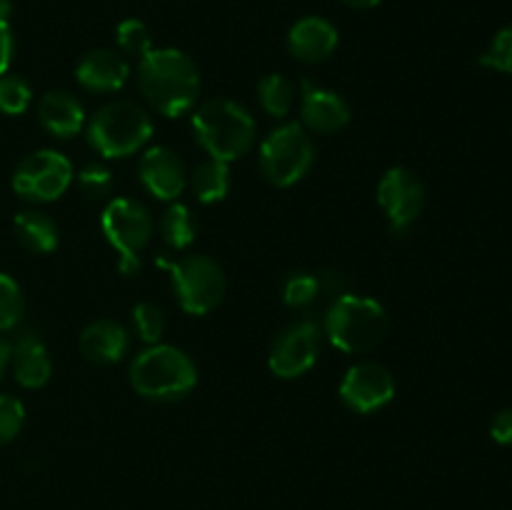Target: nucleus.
Here are the masks:
<instances>
[{
  "mask_svg": "<svg viewBox=\"0 0 512 510\" xmlns=\"http://www.w3.org/2000/svg\"><path fill=\"white\" fill-rule=\"evenodd\" d=\"M10 365H13L15 380L30 390L43 388L50 380V373H53L48 348H45V343L35 333L20 335L13 353H10Z\"/></svg>",
  "mask_w": 512,
  "mask_h": 510,
  "instance_id": "obj_19",
  "label": "nucleus"
},
{
  "mask_svg": "<svg viewBox=\"0 0 512 510\" xmlns=\"http://www.w3.org/2000/svg\"><path fill=\"white\" fill-rule=\"evenodd\" d=\"M13 53H15V40H13V33H10V25L5 23V20H0V75L8 73Z\"/></svg>",
  "mask_w": 512,
  "mask_h": 510,
  "instance_id": "obj_33",
  "label": "nucleus"
},
{
  "mask_svg": "<svg viewBox=\"0 0 512 510\" xmlns=\"http://www.w3.org/2000/svg\"><path fill=\"white\" fill-rule=\"evenodd\" d=\"M138 88L165 118L188 113L200 95V70L178 48H153L138 60Z\"/></svg>",
  "mask_w": 512,
  "mask_h": 510,
  "instance_id": "obj_1",
  "label": "nucleus"
},
{
  "mask_svg": "<svg viewBox=\"0 0 512 510\" xmlns=\"http://www.w3.org/2000/svg\"><path fill=\"white\" fill-rule=\"evenodd\" d=\"M490 438L498 445H512V408H503L490 420Z\"/></svg>",
  "mask_w": 512,
  "mask_h": 510,
  "instance_id": "obj_32",
  "label": "nucleus"
},
{
  "mask_svg": "<svg viewBox=\"0 0 512 510\" xmlns=\"http://www.w3.org/2000/svg\"><path fill=\"white\" fill-rule=\"evenodd\" d=\"M320 353V325L315 320H298L275 335L268 353L270 373L290 380L300 378L315 365Z\"/></svg>",
  "mask_w": 512,
  "mask_h": 510,
  "instance_id": "obj_10",
  "label": "nucleus"
},
{
  "mask_svg": "<svg viewBox=\"0 0 512 510\" xmlns=\"http://www.w3.org/2000/svg\"><path fill=\"white\" fill-rule=\"evenodd\" d=\"M340 398L355 413H375L395 398V378L380 363H355L340 383Z\"/></svg>",
  "mask_w": 512,
  "mask_h": 510,
  "instance_id": "obj_12",
  "label": "nucleus"
},
{
  "mask_svg": "<svg viewBox=\"0 0 512 510\" xmlns=\"http://www.w3.org/2000/svg\"><path fill=\"white\" fill-rule=\"evenodd\" d=\"M193 133L210 158L230 163L253 148L255 120L240 103L215 98L200 105L193 115Z\"/></svg>",
  "mask_w": 512,
  "mask_h": 510,
  "instance_id": "obj_3",
  "label": "nucleus"
},
{
  "mask_svg": "<svg viewBox=\"0 0 512 510\" xmlns=\"http://www.w3.org/2000/svg\"><path fill=\"white\" fill-rule=\"evenodd\" d=\"M25 423V408L13 395L0 393V445L18 438Z\"/></svg>",
  "mask_w": 512,
  "mask_h": 510,
  "instance_id": "obj_30",
  "label": "nucleus"
},
{
  "mask_svg": "<svg viewBox=\"0 0 512 510\" xmlns=\"http://www.w3.org/2000/svg\"><path fill=\"white\" fill-rule=\"evenodd\" d=\"M130 385L143 398L173 403L198 385V368L180 348L155 343L130 365Z\"/></svg>",
  "mask_w": 512,
  "mask_h": 510,
  "instance_id": "obj_2",
  "label": "nucleus"
},
{
  "mask_svg": "<svg viewBox=\"0 0 512 510\" xmlns=\"http://www.w3.org/2000/svg\"><path fill=\"white\" fill-rule=\"evenodd\" d=\"M480 65L490 70H498V73L512 75V25L495 33V38L490 40L485 53L480 55Z\"/></svg>",
  "mask_w": 512,
  "mask_h": 510,
  "instance_id": "obj_29",
  "label": "nucleus"
},
{
  "mask_svg": "<svg viewBox=\"0 0 512 510\" xmlns=\"http://www.w3.org/2000/svg\"><path fill=\"white\" fill-rule=\"evenodd\" d=\"M33 90L20 75H0V113L20 115L28 110Z\"/></svg>",
  "mask_w": 512,
  "mask_h": 510,
  "instance_id": "obj_28",
  "label": "nucleus"
},
{
  "mask_svg": "<svg viewBox=\"0 0 512 510\" xmlns=\"http://www.w3.org/2000/svg\"><path fill=\"white\" fill-rule=\"evenodd\" d=\"M160 235H163L165 245L173 250H185L195 240V233H198V223H195L193 213H190L188 205L173 203L165 208V213L160 215Z\"/></svg>",
  "mask_w": 512,
  "mask_h": 510,
  "instance_id": "obj_22",
  "label": "nucleus"
},
{
  "mask_svg": "<svg viewBox=\"0 0 512 510\" xmlns=\"http://www.w3.org/2000/svg\"><path fill=\"white\" fill-rule=\"evenodd\" d=\"M165 313L163 308H158L155 303H138L133 308V325H135V333H138V338L143 340V343L148 345H155L160 338H163L165 333Z\"/></svg>",
  "mask_w": 512,
  "mask_h": 510,
  "instance_id": "obj_27",
  "label": "nucleus"
},
{
  "mask_svg": "<svg viewBox=\"0 0 512 510\" xmlns=\"http://www.w3.org/2000/svg\"><path fill=\"white\" fill-rule=\"evenodd\" d=\"M15 235L30 253H50L58 248V225L43 210H23L15 215Z\"/></svg>",
  "mask_w": 512,
  "mask_h": 510,
  "instance_id": "obj_20",
  "label": "nucleus"
},
{
  "mask_svg": "<svg viewBox=\"0 0 512 510\" xmlns=\"http://www.w3.org/2000/svg\"><path fill=\"white\" fill-rule=\"evenodd\" d=\"M73 183V165L58 150H38L25 155L13 173L15 193L35 203L58 200Z\"/></svg>",
  "mask_w": 512,
  "mask_h": 510,
  "instance_id": "obj_9",
  "label": "nucleus"
},
{
  "mask_svg": "<svg viewBox=\"0 0 512 510\" xmlns=\"http://www.w3.org/2000/svg\"><path fill=\"white\" fill-rule=\"evenodd\" d=\"M378 203L395 235L408 233L425 208V185L413 170L390 168L378 183Z\"/></svg>",
  "mask_w": 512,
  "mask_h": 510,
  "instance_id": "obj_11",
  "label": "nucleus"
},
{
  "mask_svg": "<svg viewBox=\"0 0 512 510\" xmlns=\"http://www.w3.org/2000/svg\"><path fill=\"white\" fill-rule=\"evenodd\" d=\"M190 188H193L195 198L205 205L223 200L230 190L228 163L218 158H208L195 165V170L190 173Z\"/></svg>",
  "mask_w": 512,
  "mask_h": 510,
  "instance_id": "obj_21",
  "label": "nucleus"
},
{
  "mask_svg": "<svg viewBox=\"0 0 512 510\" xmlns=\"http://www.w3.org/2000/svg\"><path fill=\"white\" fill-rule=\"evenodd\" d=\"M78 188L90 200H100L105 195H110V190H113V175H110V170L105 165L90 163L78 173Z\"/></svg>",
  "mask_w": 512,
  "mask_h": 510,
  "instance_id": "obj_31",
  "label": "nucleus"
},
{
  "mask_svg": "<svg viewBox=\"0 0 512 510\" xmlns=\"http://www.w3.org/2000/svg\"><path fill=\"white\" fill-rule=\"evenodd\" d=\"M258 100L273 118H285L295 103V85L285 75L270 73L258 83Z\"/></svg>",
  "mask_w": 512,
  "mask_h": 510,
  "instance_id": "obj_23",
  "label": "nucleus"
},
{
  "mask_svg": "<svg viewBox=\"0 0 512 510\" xmlns=\"http://www.w3.org/2000/svg\"><path fill=\"white\" fill-rule=\"evenodd\" d=\"M153 135V120L133 100L103 105L88 123V140L103 158H128Z\"/></svg>",
  "mask_w": 512,
  "mask_h": 510,
  "instance_id": "obj_5",
  "label": "nucleus"
},
{
  "mask_svg": "<svg viewBox=\"0 0 512 510\" xmlns=\"http://www.w3.org/2000/svg\"><path fill=\"white\" fill-rule=\"evenodd\" d=\"M10 353H13V345H10L8 340L0 338V380H3L5 370H8L10 365Z\"/></svg>",
  "mask_w": 512,
  "mask_h": 510,
  "instance_id": "obj_34",
  "label": "nucleus"
},
{
  "mask_svg": "<svg viewBox=\"0 0 512 510\" xmlns=\"http://www.w3.org/2000/svg\"><path fill=\"white\" fill-rule=\"evenodd\" d=\"M25 310V298L20 285L10 275L0 273V333L13 330Z\"/></svg>",
  "mask_w": 512,
  "mask_h": 510,
  "instance_id": "obj_26",
  "label": "nucleus"
},
{
  "mask_svg": "<svg viewBox=\"0 0 512 510\" xmlns=\"http://www.w3.org/2000/svg\"><path fill=\"white\" fill-rule=\"evenodd\" d=\"M10 13H13V5H10V0H0V20H5V23H8Z\"/></svg>",
  "mask_w": 512,
  "mask_h": 510,
  "instance_id": "obj_36",
  "label": "nucleus"
},
{
  "mask_svg": "<svg viewBox=\"0 0 512 510\" xmlns=\"http://www.w3.org/2000/svg\"><path fill=\"white\" fill-rule=\"evenodd\" d=\"M158 265L170 268L175 295L180 308L188 315H205L220 305L225 295V273L208 255H185V258L158 260Z\"/></svg>",
  "mask_w": 512,
  "mask_h": 510,
  "instance_id": "obj_8",
  "label": "nucleus"
},
{
  "mask_svg": "<svg viewBox=\"0 0 512 510\" xmlns=\"http://www.w3.org/2000/svg\"><path fill=\"white\" fill-rule=\"evenodd\" d=\"M80 353L95 365H113L118 360H123V355L128 353V330L123 328L115 320H95L88 328L80 333Z\"/></svg>",
  "mask_w": 512,
  "mask_h": 510,
  "instance_id": "obj_17",
  "label": "nucleus"
},
{
  "mask_svg": "<svg viewBox=\"0 0 512 510\" xmlns=\"http://www.w3.org/2000/svg\"><path fill=\"white\" fill-rule=\"evenodd\" d=\"M340 3H345L348 8H355V10H368V8H375V5H380L383 0H340Z\"/></svg>",
  "mask_w": 512,
  "mask_h": 510,
  "instance_id": "obj_35",
  "label": "nucleus"
},
{
  "mask_svg": "<svg viewBox=\"0 0 512 510\" xmlns=\"http://www.w3.org/2000/svg\"><path fill=\"white\" fill-rule=\"evenodd\" d=\"M338 28L320 15H305L290 28L288 50L300 63H323L338 48Z\"/></svg>",
  "mask_w": 512,
  "mask_h": 510,
  "instance_id": "obj_15",
  "label": "nucleus"
},
{
  "mask_svg": "<svg viewBox=\"0 0 512 510\" xmlns=\"http://www.w3.org/2000/svg\"><path fill=\"white\" fill-rule=\"evenodd\" d=\"M388 310L375 298L343 293L330 303L325 335L343 353H368L388 333Z\"/></svg>",
  "mask_w": 512,
  "mask_h": 510,
  "instance_id": "obj_4",
  "label": "nucleus"
},
{
  "mask_svg": "<svg viewBox=\"0 0 512 510\" xmlns=\"http://www.w3.org/2000/svg\"><path fill=\"white\" fill-rule=\"evenodd\" d=\"M303 100H300V118L305 128L313 133H335L345 128L350 120V108L335 90L320 88V85L303 80Z\"/></svg>",
  "mask_w": 512,
  "mask_h": 510,
  "instance_id": "obj_14",
  "label": "nucleus"
},
{
  "mask_svg": "<svg viewBox=\"0 0 512 510\" xmlns=\"http://www.w3.org/2000/svg\"><path fill=\"white\" fill-rule=\"evenodd\" d=\"M315 160V145L300 123H285L275 128L260 143V173L275 188H290L308 175Z\"/></svg>",
  "mask_w": 512,
  "mask_h": 510,
  "instance_id": "obj_6",
  "label": "nucleus"
},
{
  "mask_svg": "<svg viewBox=\"0 0 512 510\" xmlns=\"http://www.w3.org/2000/svg\"><path fill=\"white\" fill-rule=\"evenodd\" d=\"M115 43H118L120 55L140 60L153 50V33H150V28L143 20L125 18L115 28Z\"/></svg>",
  "mask_w": 512,
  "mask_h": 510,
  "instance_id": "obj_24",
  "label": "nucleus"
},
{
  "mask_svg": "<svg viewBox=\"0 0 512 510\" xmlns=\"http://www.w3.org/2000/svg\"><path fill=\"white\" fill-rule=\"evenodd\" d=\"M75 78L85 90L93 93H113L120 90L130 78V65L125 55L108 48H95L80 58Z\"/></svg>",
  "mask_w": 512,
  "mask_h": 510,
  "instance_id": "obj_16",
  "label": "nucleus"
},
{
  "mask_svg": "<svg viewBox=\"0 0 512 510\" xmlns=\"http://www.w3.org/2000/svg\"><path fill=\"white\" fill-rule=\"evenodd\" d=\"M138 178L143 188L158 200H178V195L185 190L188 173H185L183 160L178 153L165 145H155L140 155Z\"/></svg>",
  "mask_w": 512,
  "mask_h": 510,
  "instance_id": "obj_13",
  "label": "nucleus"
},
{
  "mask_svg": "<svg viewBox=\"0 0 512 510\" xmlns=\"http://www.w3.org/2000/svg\"><path fill=\"white\" fill-rule=\"evenodd\" d=\"M105 240L118 250V270L130 278L140 270V250L153 235V215L143 203L130 198H115L100 215Z\"/></svg>",
  "mask_w": 512,
  "mask_h": 510,
  "instance_id": "obj_7",
  "label": "nucleus"
},
{
  "mask_svg": "<svg viewBox=\"0 0 512 510\" xmlns=\"http://www.w3.org/2000/svg\"><path fill=\"white\" fill-rule=\"evenodd\" d=\"M323 290L318 275L313 273H290L288 280L283 283V303L288 308H308L310 303H315V298Z\"/></svg>",
  "mask_w": 512,
  "mask_h": 510,
  "instance_id": "obj_25",
  "label": "nucleus"
},
{
  "mask_svg": "<svg viewBox=\"0 0 512 510\" xmlns=\"http://www.w3.org/2000/svg\"><path fill=\"white\" fill-rule=\"evenodd\" d=\"M40 125L55 138H73L85 125V108L68 90H48L38 103Z\"/></svg>",
  "mask_w": 512,
  "mask_h": 510,
  "instance_id": "obj_18",
  "label": "nucleus"
}]
</instances>
